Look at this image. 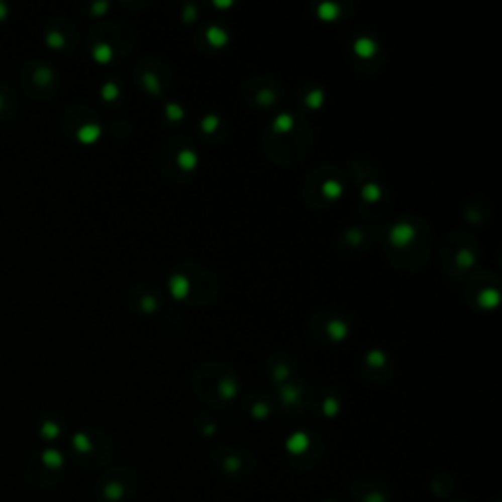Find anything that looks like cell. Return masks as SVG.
<instances>
[{"label": "cell", "mask_w": 502, "mask_h": 502, "mask_svg": "<svg viewBox=\"0 0 502 502\" xmlns=\"http://www.w3.org/2000/svg\"><path fill=\"white\" fill-rule=\"evenodd\" d=\"M390 238H392V241H394L396 245L410 243V241L414 240V228H412L410 224H398V226H394Z\"/></svg>", "instance_id": "obj_1"}, {"label": "cell", "mask_w": 502, "mask_h": 502, "mask_svg": "<svg viewBox=\"0 0 502 502\" xmlns=\"http://www.w3.org/2000/svg\"><path fill=\"white\" fill-rule=\"evenodd\" d=\"M208 38L214 41L216 45H222V43L226 41V34H224V30H220V28H210Z\"/></svg>", "instance_id": "obj_2"}, {"label": "cell", "mask_w": 502, "mask_h": 502, "mask_svg": "<svg viewBox=\"0 0 502 502\" xmlns=\"http://www.w3.org/2000/svg\"><path fill=\"white\" fill-rule=\"evenodd\" d=\"M355 47H357V51H359L361 55H369V53L373 51V43L369 40H359L355 43Z\"/></svg>", "instance_id": "obj_3"}, {"label": "cell", "mask_w": 502, "mask_h": 502, "mask_svg": "<svg viewBox=\"0 0 502 502\" xmlns=\"http://www.w3.org/2000/svg\"><path fill=\"white\" fill-rule=\"evenodd\" d=\"M336 6L334 4H322L320 6V14L324 18H334V14H336Z\"/></svg>", "instance_id": "obj_4"}, {"label": "cell", "mask_w": 502, "mask_h": 502, "mask_svg": "<svg viewBox=\"0 0 502 502\" xmlns=\"http://www.w3.org/2000/svg\"><path fill=\"white\" fill-rule=\"evenodd\" d=\"M181 163H182V167H192V165H194V153H190V151H182L181 153Z\"/></svg>", "instance_id": "obj_5"}, {"label": "cell", "mask_w": 502, "mask_h": 502, "mask_svg": "<svg viewBox=\"0 0 502 502\" xmlns=\"http://www.w3.org/2000/svg\"><path fill=\"white\" fill-rule=\"evenodd\" d=\"M288 124H290V118L284 114V116H279V120H277L275 126H277V130H286V128H288Z\"/></svg>", "instance_id": "obj_6"}, {"label": "cell", "mask_w": 502, "mask_h": 502, "mask_svg": "<svg viewBox=\"0 0 502 502\" xmlns=\"http://www.w3.org/2000/svg\"><path fill=\"white\" fill-rule=\"evenodd\" d=\"M326 194H340V186L336 182H328L326 184Z\"/></svg>", "instance_id": "obj_7"}, {"label": "cell", "mask_w": 502, "mask_h": 502, "mask_svg": "<svg viewBox=\"0 0 502 502\" xmlns=\"http://www.w3.org/2000/svg\"><path fill=\"white\" fill-rule=\"evenodd\" d=\"M369 359H371V363H373V365H381V359H382V357H381V353H377V351H373V353H371V355H369Z\"/></svg>", "instance_id": "obj_8"}]
</instances>
